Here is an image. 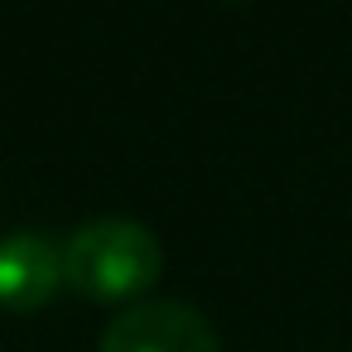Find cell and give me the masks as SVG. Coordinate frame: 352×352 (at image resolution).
<instances>
[{
  "mask_svg": "<svg viewBox=\"0 0 352 352\" xmlns=\"http://www.w3.org/2000/svg\"><path fill=\"white\" fill-rule=\"evenodd\" d=\"M164 270L160 236L135 217H92L63 246V280L97 304L140 299Z\"/></svg>",
  "mask_w": 352,
  "mask_h": 352,
  "instance_id": "6da1fadb",
  "label": "cell"
},
{
  "mask_svg": "<svg viewBox=\"0 0 352 352\" xmlns=\"http://www.w3.org/2000/svg\"><path fill=\"white\" fill-rule=\"evenodd\" d=\"M102 352H222L212 323L179 299H145L116 314L102 333Z\"/></svg>",
  "mask_w": 352,
  "mask_h": 352,
  "instance_id": "7a4b0ae2",
  "label": "cell"
},
{
  "mask_svg": "<svg viewBox=\"0 0 352 352\" xmlns=\"http://www.w3.org/2000/svg\"><path fill=\"white\" fill-rule=\"evenodd\" d=\"M63 285V251L39 232L0 236V309H44Z\"/></svg>",
  "mask_w": 352,
  "mask_h": 352,
  "instance_id": "3957f363",
  "label": "cell"
}]
</instances>
